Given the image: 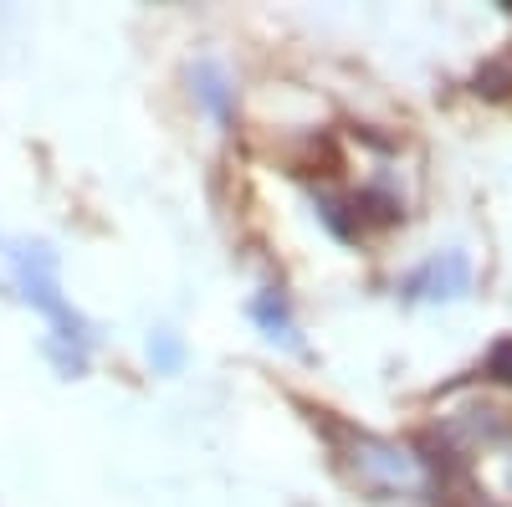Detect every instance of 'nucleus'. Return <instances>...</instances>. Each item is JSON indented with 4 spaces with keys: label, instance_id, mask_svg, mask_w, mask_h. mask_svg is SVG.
Instances as JSON below:
<instances>
[{
    "label": "nucleus",
    "instance_id": "5",
    "mask_svg": "<svg viewBox=\"0 0 512 507\" xmlns=\"http://www.w3.org/2000/svg\"><path fill=\"white\" fill-rule=\"evenodd\" d=\"M482 379H492V385H512V338H497L492 354L482 359Z\"/></svg>",
    "mask_w": 512,
    "mask_h": 507
},
{
    "label": "nucleus",
    "instance_id": "1",
    "mask_svg": "<svg viewBox=\"0 0 512 507\" xmlns=\"http://www.w3.org/2000/svg\"><path fill=\"white\" fill-rule=\"evenodd\" d=\"M472 292V262L466 251H441L425 267H415L405 277V298L410 303H451V298H466Z\"/></svg>",
    "mask_w": 512,
    "mask_h": 507
},
{
    "label": "nucleus",
    "instance_id": "3",
    "mask_svg": "<svg viewBox=\"0 0 512 507\" xmlns=\"http://www.w3.org/2000/svg\"><path fill=\"white\" fill-rule=\"evenodd\" d=\"M251 318L262 323V333L272 338V344H287V349H303V333H297V323H292V313H287V298L277 287H262L251 298Z\"/></svg>",
    "mask_w": 512,
    "mask_h": 507
},
{
    "label": "nucleus",
    "instance_id": "2",
    "mask_svg": "<svg viewBox=\"0 0 512 507\" xmlns=\"http://www.w3.org/2000/svg\"><path fill=\"white\" fill-rule=\"evenodd\" d=\"M21 277H26V298L41 308V313H52L57 318V328H62V338H82L77 328V313L62 303V292H57V262H52V251L47 246H31V251H21Z\"/></svg>",
    "mask_w": 512,
    "mask_h": 507
},
{
    "label": "nucleus",
    "instance_id": "6",
    "mask_svg": "<svg viewBox=\"0 0 512 507\" xmlns=\"http://www.w3.org/2000/svg\"><path fill=\"white\" fill-rule=\"evenodd\" d=\"M477 93L507 98V93H512V67H507V62H487V67L477 72Z\"/></svg>",
    "mask_w": 512,
    "mask_h": 507
},
{
    "label": "nucleus",
    "instance_id": "4",
    "mask_svg": "<svg viewBox=\"0 0 512 507\" xmlns=\"http://www.w3.org/2000/svg\"><path fill=\"white\" fill-rule=\"evenodd\" d=\"M190 82H195V93H200V103L216 113L221 123H231L236 118V103H231V82H226V72L216 67V62H200L195 72H190Z\"/></svg>",
    "mask_w": 512,
    "mask_h": 507
},
{
    "label": "nucleus",
    "instance_id": "7",
    "mask_svg": "<svg viewBox=\"0 0 512 507\" xmlns=\"http://www.w3.org/2000/svg\"><path fill=\"white\" fill-rule=\"evenodd\" d=\"M149 359H154L159 369H180L185 349H180V344H175V338H169V333H154V338H149Z\"/></svg>",
    "mask_w": 512,
    "mask_h": 507
}]
</instances>
